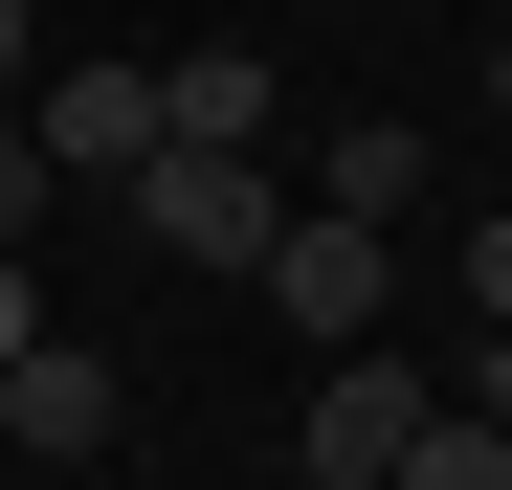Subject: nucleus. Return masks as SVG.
<instances>
[{"instance_id": "7", "label": "nucleus", "mask_w": 512, "mask_h": 490, "mask_svg": "<svg viewBox=\"0 0 512 490\" xmlns=\"http://www.w3.org/2000/svg\"><path fill=\"white\" fill-rule=\"evenodd\" d=\"M312 201H334V223H379V245H401V201H423V134H401V112H379V134H334V179H312Z\"/></svg>"}, {"instance_id": "6", "label": "nucleus", "mask_w": 512, "mask_h": 490, "mask_svg": "<svg viewBox=\"0 0 512 490\" xmlns=\"http://www.w3.org/2000/svg\"><path fill=\"white\" fill-rule=\"evenodd\" d=\"M156 134H223V156H268V45H179V67H156Z\"/></svg>"}, {"instance_id": "15", "label": "nucleus", "mask_w": 512, "mask_h": 490, "mask_svg": "<svg viewBox=\"0 0 512 490\" xmlns=\"http://www.w3.org/2000/svg\"><path fill=\"white\" fill-rule=\"evenodd\" d=\"M490 23H512V0H490Z\"/></svg>"}, {"instance_id": "9", "label": "nucleus", "mask_w": 512, "mask_h": 490, "mask_svg": "<svg viewBox=\"0 0 512 490\" xmlns=\"http://www.w3.org/2000/svg\"><path fill=\"white\" fill-rule=\"evenodd\" d=\"M468 335H512V201L468 223Z\"/></svg>"}, {"instance_id": "13", "label": "nucleus", "mask_w": 512, "mask_h": 490, "mask_svg": "<svg viewBox=\"0 0 512 490\" xmlns=\"http://www.w3.org/2000/svg\"><path fill=\"white\" fill-rule=\"evenodd\" d=\"M490 134H512V23H490Z\"/></svg>"}, {"instance_id": "11", "label": "nucleus", "mask_w": 512, "mask_h": 490, "mask_svg": "<svg viewBox=\"0 0 512 490\" xmlns=\"http://www.w3.org/2000/svg\"><path fill=\"white\" fill-rule=\"evenodd\" d=\"M468 424H490V446H512V335H468Z\"/></svg>"}, {"instance_id": "4", "label": "nucleus", "mask_w": 512, "mask_h": 490, "mask_svg": "<svg viewBox=\"0 0 512 490\" xmlns=\"http://www.w3.org/2000/svg\"><path fill=\"white\" fill-rule=\"evenodd\" d=\"M112 424H134V379L90 335H23V357H0V446H23V468H112Z\"/></svg>"}, {"instance_id": "10", "label": "nucleus", "mask_w": 512, "mask_h": 490, "mask_svg": "<svg viewBox=\"0 0 512 490\" xmlns=\"http://www.w3.org/2000/svg\"><path fill=\"white\" fill-rule=\"evenodd\" d=\"M23 223H45V134H0V268H23Z\"/></svg>"}, {"instance_id": "3", "label": "nucleus", "mask_w": 512, "mask_h": 490, "mask_svg": "<svg viewBox=\"0 0 512 490\" xmlns=\"http://www.w3.org/2000/svg\"><path fill=\"white\" fill-rule=\"evenodd\" d=\"M423 424H446V401H423V357H312V424H290V468H312V490H379Z\"/></svg>"}, {"instance_id": "14", "label": "nucleus", "mask_w": 512, "mask_h": 490, "mask_svg": "<svg viewBox=\"0 0 512 490\" xmlns=\"http://www.w3.org/2000/svg\"><path fill=\"white\" fill-rule=\"evenodd\" d=\"M0 67H23V0H0Z\"/></svg>"}, {"instance_id": "12", "label": "nucleus", "mask_w": 512, "mask_h": 490, "mask_svg": "<svg viewBox=\"0 0 512 490\" xmlns=\"http://www.w3.org/2000/svg\"><path fill=\"white\" fill-rule=\"evenodd\" d=\"M23 335H45V268H0V357H23Z\"/></svg>"}, {"instance_id": "8", "label": "nucleus", "mask_w": 512, "mask_h": 490, "mask_svg": "<svg viewBox=\"0 0 512 490\" xmlns=\"http://www.w3.org/2000/svg\"><path fill=\"white\" fill-rule=\"evenodd\" d=\"M379 490H512V446H490V424H468V401H446V424H423V446H401Z\"/></svg>"}, {"instance_id": "2", "label": "nucleus", "mask_w": 512, "mask_h": 490, "mask_svg": "<svg viewBox=\"0 0 512 490\" xmlns=\"http://www.w3.org/2000/svg\"><path fill=\"white\" fill-rule=\"evenodd\" d=\"M245 290H268L290 335H334V357H379V290H401V245H379V223H334V201H290Z\"/></svg>"}, {"instance_id": "1", "label": "nucleus", "mask_w": 512, "mask_h": 490, "mask_svg": "<svg viewBox=\"0 0 512 490\" xmlns=\"http://www.w3.org/2000/svg\"><path fill=\"white\" fill-rule=\"evenodd\" d=\"M112 201H134V245H179V268H223V290L268 268V223H290V201H268V156H223V134H156Z\"/></svg>"}, {"instance_id": "5", "label": "nucleus", "mask_w": 512, "mask_h": 490, "mask_svg": "<svg viewBox=\"0 0 512 490\" xmlns=\"http://www.w3.org/2000/svg\"><path fill=\"white\" fill-rule=\"evenodd\" d=\"M45 179H134V156H156V67H45Z\"/></svg>"}]
</instances>
